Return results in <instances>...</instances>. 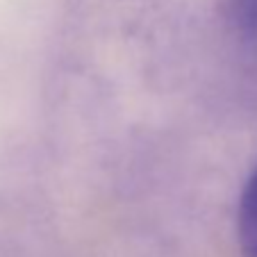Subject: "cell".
I'll list each match as a JSON object with an SVG mask.
<instances>
[{
  "label": "cell",
  "instance_id": "cell-2",
  "mask_svg": "<svg viewBox=\"0 0 257 257\" xmlns=\"http://www.w3.org/2000/svg\"><path fill=\"white\" fill-rule=\"evenodd\" d=\"M228 12L241 39L257 44V0H228Z\"/></svg>",
  "mask_w": 257,
  "mask_h": 257
},
{
  "label": "cell",
  "instance_id": "cell-1",
  "mask_svg": "<svg viewBox=\"0 0 257 257\" xmlns=\"http://www.w3.org/2000/svg\"><path fill=\"white\" fill-rule=\"evenodd\" d=\"M237 241L241 257H257V166L252 169L239 196Z\"/></svg>",
  "mask_w": 257,
  "mask_h": 257
}]
</instances>
